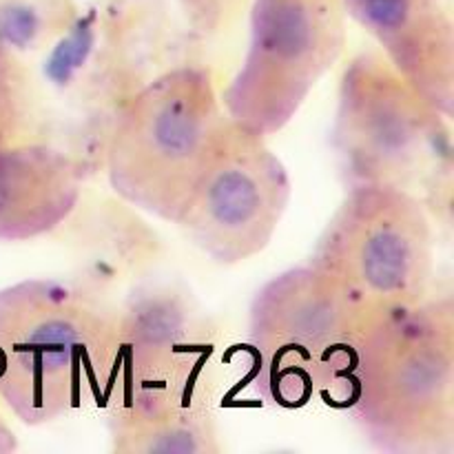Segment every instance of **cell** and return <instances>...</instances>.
Masks as SVG:
<instances>
[{
    "label": "cell",
    "mask_w": 454,
    "mask_h": 454,
    "mask_svg": "<svg viewBox=\"0 0 454 454\" xmlns=\"http://www.w3.org/2000/svg\"><path fill=\"white\" fill-rule=\"evenodd\" d=\"M118 322L69 284L22 279L0 288V402L20 424L62 419L109 390Z\"/></svg>",
    "instance_id": "7a4b0ae2"
},
{
    "label": "cell",
    "mask_w": 454,
    "mask_h": 454,
    "mask_svg": "<svg viewBox=\"0 0 454 454\" xmlns=\"http://www.w3.org/2000/svg\"><path fill=\"white\" fill-rule=\"evenodd\" d=\"M348 40L344 0H253L248 47L222 106L238 127L270 137L340 62Z\"/></svg>",
    "instance_id": "52a82bcc"
},
{
    "label": "cell",
    "mask_w": 454,
    "mask_h": 454,
    "mask_svg": "<svg viewBox=\"0 0 454 454\" xmlns=\"http://www.w3.org/2000/svg\"><path fill=\"white\" fill-rule=\"evenodd\" d=\"M291 198V176L269 137L229 118L176 226L211 262L238 266L270 247Z\"/></svg>",
    "instance_id": "ba28073f"
},
{
    "label": "cell",
    "mask_w": 454,
    "mask_h": 454,
    "mask_svg": "<svg viewBox=\"0 0 454 454\" xmlns=\"http://www.w3.org/2000/svg\"><path fill=\"white\" fill-rule=\"evenodd\" d=\"M82 198L75 158L44 142L0 149V242H31L69 220Z\"/></svg>",
    "instance_id": "30bf717a"
},
{
    "label": "cell",
    "mask_w": 454,
    "mask_h": 454,
    "mask_svg": "<svg viewBox=\"0 0 454 454\" xmlns=\"http://www.w3.org/2000/svg\"><path fill=\"white\" fill-rule=\"evenodd\" d=\"M309 264L371 317L417 304L433 284V217L415 191L353 184L328 217Z\"/></svg>",
    "instance_id": "5b68a950"
},
{
    "label": "cell",
    "mask_w": 454,
    "mask_h": 454,
    "mask_svg": "<svg viewBox=\"0 0 454 454\" xmlns=\"http://www.w3.org/2000/svg\"><path fill=\"white\" fill-rule=\"evenodd\" d=\"M386 454H454V301L377 315L326 399Z\"/></svg>",
    "instance_id": "6da1fadb"
},
{
    "label": "cell",
    "mask_w": 454,
    "mask_h": 454,
    "mask_svg": "<svg viewBox=\"0 0 454 454\" xmlns=\"http://www.w3.org/2000/svg\"><path fill=\"white\" fill-rule=\"evenodd\" d=\"M18 450V437L12 430V426L7 424V419L0 412V454H9Z\"/></svg>",
    "instance_id": "4fadbf2b"
},
{
    "label": "cell",
    "mask_w": 454,
    "mask_h": 454,
    "mask_svg": "<svg viewBox=\"0 0 454 454\" xmlns=\"http://www.w3.org/2000/svg\"><path fill=\"white\" fill-rule=\"evenodd\" d=\"M372 319L309 262L273 275L248 306L247 353L260 397L284 411L328 399Z\"/></svg>",
    "instance_id": "277c9868"
},
{
    "label": "cell",
    "mask_w": 454,
    "mask_h": 454,
    "mask_svg": "<svg viewBox=\"0 0 454 454\" xmlns=\"http://www.w3.org/2000/svg\"><path fill=\"white\" fill-rule=\"evenodd\" d=\"M229 124L207 67H176L133 93L106 142V177L118 198L176 224Z\"/></svg>",
    "instance_id": "3957f363"
},
{
    "label": "cell",
    "mask_w": 454,
    "mask_h": 454,
    "mask_svg": "<svg viewBox=\"0 0 454 454\" xmlns=\"http://www.w3.org/2000/svg\"><path fill=\"white\" fill-rule=\"evenodd\" d=\"M450 122L380 49L346 62L331 142L348 186L411 189L450 160Z\"/></svg>",
    "instance_id": "8992f818"
},
{
    "label": "cell",
    "mask_w": 454,
    "mask_h": 454,
    "mask_svg": "<svg viewBox=\"0 0 454 454\" xmlns=\"http://www.w3.org/2000/svg\"><path fill=\"white\" fill-rule=\"evenodd\" d=\"M346 16L442 115H454L450 0H344Z\"/></svg>",
    "instance_id": "9c48e42d"
},
{
    "label": "cell",
    "mask_w": 454,
    "mask_h": 454,
    "mask_svg": "<svg viewBox=\"0 0 454 454\" xmlns=\"http://www.w3.org/2000/svg\"><path fill=\"white\" fill-rule=\"evenodd\" d=\"M35 122L34 80L9 44L0 43V149L31 137Z\"/></svg>",
    "instance_id": "7c38bea8"
},
{
    "label": "cell",
    "mask_w": 454,
    "mask_h": 454,
    "mask_svg": "<svg viewBox=\"0 0 454 454\" xmlns=\"http://www.w3.org/2000/svg\"><path fill=\"white\" fill-rule=\"evenodd\" d=\"M111 452L220 454V426L208 393H168L106 403Z\"/></svg>",
    "instance_id": "8fae6325"
}]
</instances>
